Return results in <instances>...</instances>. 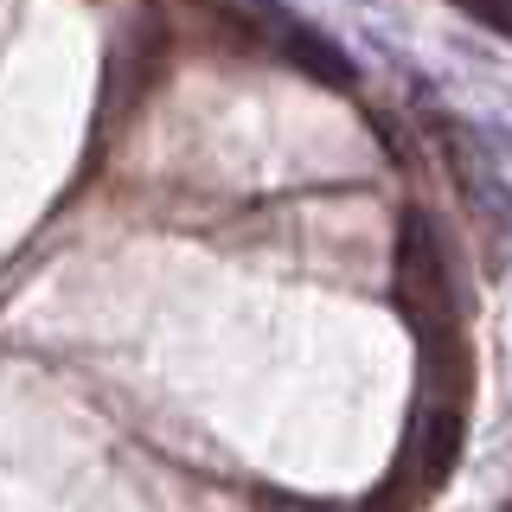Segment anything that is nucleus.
<instances>
[{
    "instance_id": "nucleus-1",
    "label": "nucleus",
    "mask_w": 512,
    "mask_h": 512,
    "mask_svg": "<svg viewBox=\"0 0 512 512\" xmlns=\"http://www.w3.org/2000/svg\"><path fill=\"white\" fill-rule=\"evenodd\" d=\"M397 295H404L410 327L423 333L429 359L455 352V288H448L436 224L423 212H404V224H397Z\"/></svg>"
},
{
    "instance_id": "nucleus-3",
    "label": "nucleus",
    "mask_w": 512,
    "mask_h": 512,
    "mask_svg": "<svg viewBox=\"0 0 512 512\" xmlns=\"http://www.w3.org/2000/svg\"><path fill=\"white\" fill-rule=\"evenodd\" d=\"M442 148H448V167H455V186L468 192V205L480 218H493L500 231H512V180H506L500 160H493L487 135H474V128H442Z\"/></svg>"
},
{
    "instance_id": "nucleus-2",
    "label": "nucleus",
    "mask_w": 512,
    "mask_h": 512,
    "mask_svg": "<svg viewBox=\"0 0 512 512\" xmlns=\"http://www.w3.org/2000/svg\"><path fill=\"white\" fill-rule=\"evenodd\" d=\"M250 7H256V26L269 32V45H276L295 71H308V77H320V84H333V90H352V84H359L352 58L327 39V32H314L308 20H295L288 7H276V0H250Z\"/></svg>"
},
{
    "instance_id": "nucleus-4",
    "label": "nucleus",
    "mask_w": 512,
    "mask_h": 512,
    "mask_svg": "<svg viewBox=\"0 0 512 512\" xmlns=\"http://www.w3.org/2000/svg\"><path fill=\"white\" fill-rule=\"evenodd\" d=\"M416 436H423V468H429L423 480L436 487V480H442L448 468H455V448H461V416H455V410H436L423 429H416Z\"/></svg>"
},
{
    "instance_id": "nucleus-5",
    "label": "nucleus",
    "mask_w": 512,
    "mask_h": 512,
    "mask_svg": "<svg viewBox=\"0 0 512 512\" xmlns=\"http://www.w3.org/2000/svg\"><path fill=\"white\" fill-rule=\"evenodd\" d=\"M487 148H493V160H500V167H512V128H506V122L487 128Z\"/></svg>"
}]
</instances>
